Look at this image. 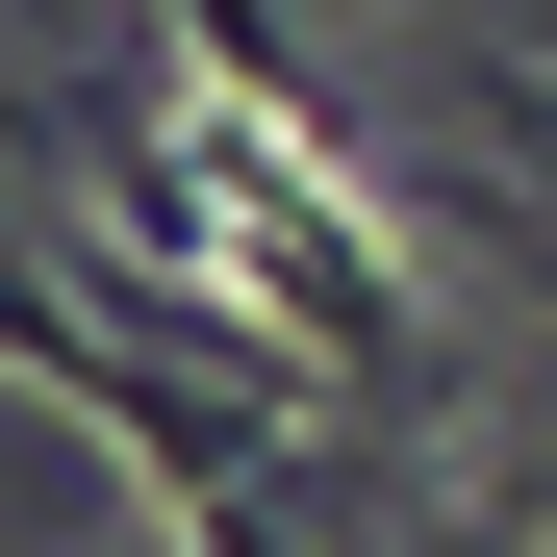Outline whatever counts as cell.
<instances>
[{
	"instance_id": "obj_1",
	"label": "cell",
	"mask_w": 557,
	"mask_h": 557,
	"mask_svg": "<svg viewBox=\"0 0 557 557\" xmlns=\"http://www.w3.org/2000/svg\"><path fill=\"white\" fill-rule=\"evenodd\" d=\"M0 381H51L76 431H102L152 532H253V456H278V406H305V381H228V355H177L127 278L76 305V278H26V253H0Z\"/></svg>"
}]
</instances>
